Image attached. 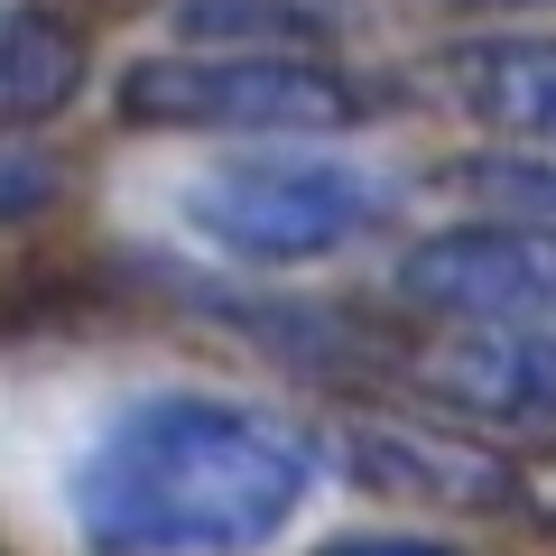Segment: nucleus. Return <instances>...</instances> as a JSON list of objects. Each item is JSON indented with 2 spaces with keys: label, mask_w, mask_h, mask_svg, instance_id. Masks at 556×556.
I'll return each mask as SVG.
<instances>
[{
  "label": "nucleus",
  "mask_w": 556,
  "mask_h": 556,
  "mask_svg": "<svg viewBox=\"0 0 556 556\" xmlns=\"http://www.w3.org/2000/svg\"><path fill=\"white\" fill-rule=\"evenodd\" d=\"M316 445L232 390H149L65 473L84 556H260L316 501Z\"/></svg>",
  "instance_id": "1"
},
{
  "label": "nucleus",
  "mask_w": 556,
  "mask_h": 556,
  "mask_svg": "<svg viewBox=\"0 0 556 556\" xmlns=\"http://www.w3.org/2000/svg\"><path fill=\"white\" fill-rule=\"evenodd\" d=\"M112 112L149 139H241V149H325L371 121V84L343 56H214L159 47L130 56Z\"/></svg>",
  "instance_id": "2"
},
{
  "label": "nucleus",
  "mask_w": 556,
  "mask_h": 556,
  "mask_svg": "<svg viewBox=\"0 0 556 556\" xmlns=\"http://www.w3.org/2000/svg\"><path fill=\"white\" fill-rule=\"evenodd\" d=\"M390 223V177L343 149H241L186 186V232L241 269L343 260Z\"/></svg>",
  "instance_id": "3"
},
{
  "label": "nucleus",
  "mask_w": 556,
  "mask_h": 556,
  "mask_svg": "<svg viewBox=\"0 0 556 556\" xmlns=\"http://www.w3.org/2000/svg\"><path fill=\"white\" fill-rule=\"evenodd\" d=\"M399 298L445 325H556V232L519 214L437 223L399 251Z\"/></svg>",
  "instance_id": "4"
},
{
  "label": "nucleus",
  "mask_w": 556,
  "mask_h": 556,
  "mask_svg": "<svg viewBox=\"0 0 556 556\" xmlns=\"http://www.w3.org/2000/svg\"><path fill=\"white\" fill-rule=\"evenodd\" d=\"M417 390L464 427H556V325H455L417 362Z\"/></svg>",
  "instance_id": "5"
},
{
  "label": "nucleus",
  "mask_w": 556,
  "mask_h": 556,
  "mask_svg": "<svg viewBox=\"0 0 556 556\" xmlns=\"http://www.w3.org/2000/svg\"><path fill=\"white\" fill-rule=\"evenodd\" d=\"M437 93L473 121L492 149L556 159V38H455L437 56Z\"/></svg>",
  "instance_id": "6"
},
{
  "label": "nucleus",
  "mask_w": 556,
  "mask_h": 556,
  "mask_svg": "<svg viewBox=\"0 0 556 556\" xmlns=\"http://www.w3.org/2000/svg\"><path fill=\"white\" fill-rule=\"evenodd\" d=\"M343 473L371 482L390 501H445V510H501L510 501V473L473 445H437L417 427H353L343 437Z\"/></svg>",
  "instance_id": "7"
},
{
  "label": "nucleus",
  "mask_w": 556,
  "mask_h": 556,
  "mask_svg": "<svg viewBox=\"0 0 556 556\" xmlns=\"http://www.w3.org/2000/svg\"><path fill=\"white\" fill-rule=\"evenodd\" d=\"M84 75H93V56L56 10L0 0V130H38V121L75 112Z\"/></svg>",
  "instance_id": "8"
},
{
  "label": "nucleus",
  "mask_w": 556,
  "mask_h": 556,
  "mask_svg": "<svg viewBox=\"0 0 556 556\" xmlns=\"http://www.w3.org/2000/svg\"><path fill=\"white\" fill-rule=\"evenodd\" d=\"M167 38L214 56H334L343 20L334 0H177Z\"/></svg>",
  "instance_id": "9"
},
{
  "label": "nucleus",
  "mask_w": 556,
  "mask_h": 556,
  "mask_svg": "<svg viewBox=\"0 0 556 556\" xmlns=\"http://www.w3.org/2000/svg\"><path fill=\"white\" fill-rule=\"evenodd\" d=\"M464 195H482L492 214H519V223H547L556 232V159H519V149H482V159L455 167Z\"/></svg>",
  "instance_id": "10"
},
{
  "label": "nucleus",
  "mask_w": 556,
  "mask_h": 556,
  "mask_svg": "<svg viewBox=\"0 0 556 556\" xmlns=\"http://www.w3.org/2000/svg\"><path fill=\"white\" fill-rule=\"evenodd\" d=\"M56 167L38 159V149H10V139H0V232H10V223H38L47 204H56Z\"/></svg>",
  "instance_id": "11"
},
{
  "label": "nucleus",
  "mask_w": 556,
  "mask_h": 556,
  "mask_svg": "<svg viewBox=\"0 0 556 556\" xmlns=\"http://www.w3.org/2000/svg\"><path fill=\"white\" fill-rule=\"evenodd\" d=\"M316 556H473V547H455V538H437V529H343V538H325Z\"/></svg>",
  "instance_id": "12"
},
{
  "label": "nucleus",
  "mask_w": 556,
  "mask_h": 556,
  "mask_svg": "<svg viewBox=\"0 0 556 556\" xmlns=\"http://www.w3.org/2000/svg\"><path fill=\"white\" fill-rule=\"evenodd\" d=\"M437 10H464V20H538L556 0H437Z\"/></svg>",
  "instance_id": "13"
}]
</instances>
